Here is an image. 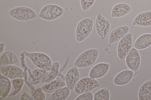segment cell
<instances>
[{
  "label": "cell",
  "instance_id": "1",
  "mask_svg": "<svg viewBox=\"0 0 151 100\" xmlns=\"http://www.w3.org/2000/svg\"><path fill=\"white\" fill-rule=\"evenodd\" d=\"M99 54V50L96 49H91L82 53L75 61L74 65L79 68L88 67L94 63Z\"/></svg>",
  "mask_w": 151,
  "mask_h": 100
},
{
  "label": "cell",
  "instance_id": "2",
  "mask_svg": "<svg viewBox=\"0 0 151 100\" xmlns=\"http://www.w3.org/2000/svg\"><path fill=\"white\" fill-rule=\"evenodd\" d=\"M93 19L90 18H84L78 23L76 30L77 41H83L89 35L93 29Z\"/></svg>",
  "mask_w": 151,
  "mask_h": 100
},
{
  "label": "cell",
  "instance_id": "3",
  "mask_svg": "<svg viewBox=\"0 0 151 100\" xmlns=\"http://www.w3.org/2000/svg\"><path fill=\"white\" fill-rule=\"evenodd\" d=\"M25 56L29 57L38 67L49 70L52 64L50 58L46 54L40 52H29L24 51Z\"/></svg>",
  "mask_w": 151,
  "mask_h": 100
},
{
  "label": "cell",
  "instance_id": "4",
  "mask_svg": "<svg viewBox=\"0 0 151 100\" xmlns=\"http://www.w3.org/2000/svg\"><path fill=\"white\" fill-rule=\"evenodd\" d=\"M63 9L60 6L54 4L47 5L41 9L39 17L47 20L55 19L64 13Z\"/></svg>",
  "mask_w": 151,
  "mask_h": 100
},
{
  "label": "cell",
  "instance_id": "5",
  "mask_svg": "<svg viewBox=\"0 0 151 100\" xmlns=\"http://www.w3.org/2000/svg\"><path fill=\"white\" fill-rule=\"evenodd\" d=\"M99 87V83L95 79L90 77H85L78 82L74 91L77 94H81L91 91Z\"/></svg>",
  "mask_w": 151,
  "mask_h": 100
},
{
  "label": "cell",
  "instance_id": "6",
  "mask_svg": "<svg viewBox=\"0 0 151 100\" xmlns=\"http://www.w3.org/2000/svg\"><path fill=\"white\" fill-rule=\"evenodd\" d=\"M95 27L98 34L102 40L107 36L110 30V21L104 13H99L97 15L95 22Z\"/></svg>",
  "mask_w": 151,
  "mask_h": 100
},
{
  "label": "cell",
  "instance_id": "7",
  "mask_svg": "<svg viewBox=\"0 0 151 100\" xmlns=\"http://www.w3.org/2000/svg\"><path fill=\"white\" fill-rule=\"evenodd\" d=\"M9 14L16 19L23 21L33 19L37 16L32 9L23 6L16 7L12 9L9 11Z\"/></svg>",
  "mask_w": 151,
  "mask_h": 100
},
{
  "label": "cell",
  "instance_id": "8",
  "mask_svg": "<svg viewBox=\"0 0 151 100\" xmlns=\"http://www.w3.org/2000/svg\"><path fill=\"white\" fill-rule=\"evenodd\" d=\"M132 35L131 33L127 34L120 41L117 48V55L121 60H124L126 57L132 46Z\"/></svg>",
  "mask_w": 151,
  "mask_h": 100
},
{
  "label": "cell",
  "instance_id": "9",
  "mask_svg": "<svg viewBox=\"0 0 151 100\" xmlns=\"http://www.w3.org/2000/svg\"><path fill=\"white\" fill-rule=\"evenodd\" d=\"M0 69L2 74L11 79L23 78L25 75L23 70L17 66L11 65H0Z\"/></svg>",
  "mask_w": 151,
  "mask_h": 100
},
{
  "label": "cell",
  "instance_id": "10",
  "mask_svg": "<svg viewBox=\"0 0 151 100\" xmlns=\"http://www.w3.org/2000/svg\"><path fill=\"white\" fill-rule=\"evenodd\" d=\"M126 63L127 67L133 72L138 70L140 64V57L137 49L133 48L126 57Z\"/></svg>",
  "mask_w": 151,
  "mask_h": 100
},
{
  "label": "cell",
  "instance_id": "11",
  "mask_svg": "<svg viewBox=\"0 0 151 100\" xmlns=\"http://www.w3.org/2000/svg\"><path fill=\"white\" fill-rule=\"evenodd\" d=\"M110 67L109 64L105 62L98 63L91 69L89 72V77L97 79L104 76L108 72Z\"/></svg>",
  "mask_w": 151,
  "mask_h": 100
},
{
  "label": "cell",
  "instance_id": "12",
  "mask_svg": "<svg viewBox=\"0 0 151 100\" xmlns=\"http://www.w3.org/2000/svg\"><path fill=\"white\" fill-rule=\"evenodd\" d=\"M79 77V72L77 67L75 66L68 71L66 75V83L67 87L70 91L74 89L78 81Z\"/></svg>",
  "mask_w": 151,
  "mask_h": 100
},
{
  "label": "cell",
  "instance_id": "13",
  "mask_svg": "<svg viewBox=\"0 0 151 100\" xmlns=\"http://www.w3.org/2000/svg\"><path fill=\"white\" fill-rule=\"evenodd\" d=\"M129 30V27L124 26L117 27L110 33L109 37V43L112 44L119 41L126 35Z\"/></svg>",
  "mask_w": 151,
  "mask_h": 100
},
{
  "label": "cell",
  "instance_id": "14",
  "mask_svg": "<svg viewBox=\"0 0 151 100\" xmlns=\"http://www.w3.org/2000/svg\"><path fill=\"white\" fill-rule=\"evenodd\" d=\"M47 70L37 68L31 71L29 74L27 82L29 87L38 84L41 82L42 78Z\"/></svg>",
  "mask_w": 151,
  "mask_h": 100
},
{
  "label": "cell",
  "instance_id": "15",
  "mask_svg": "<svg viewBox=\"0 0 151 100\" xmlns=\"http://www.w3.org/2000/svg\"><path fill=\"white\" fill-rule=\"evenodd\" d=\"M134 74V72L132 70H126L121 71L115 76L114 83L118 86L126 84L132 80Z\"/></svg>",
  "mask_w": 151,
  "mask_h": 100
},
{
  "label": "cell",
  "instance_id": "16",
  "mask_svg": "<svg viewBox=\"0 0 151 100\" xmlns=\"http://www.w3.org/2000/svg\"><path fill=\"white\" fill-rule=\"evenodd\" d=\"M132 25L133 26H151V11L142 13L134 19Z\"/></svg>",
  "mask_w": 151,
  "mask_h": 100
},
{
  "label": "cell",
  "instance_id": "17",
  "mask_svg": "<svg viewBox=\"0 0 151 100\" xmlns=\"http://www.w3.org/2000/svg\"><path fill=\"white\" fill-rule=\"evenodd\" d=\"M60 64L58 62L52 63L50 70H47L41 81L42 83H47L54 80L59 73Z\"/></svg>",
  "mask_w": 151,
  "mask_h": 100
},
{
  "label": "cell",
  "instance_id": "18",
  "mask_svg": "<svg viewBox=\"0 0 151 100\" xmlns=\"http://www.w3.org/2000/svg\"><path fill=\"white\" fill-rule=\"evenodd\" d=\"M130 6L127 4L120 3L115 5L113 8L111 12L112 17H119L125 16L131 11Z\"/></svg>",
  "mask_w": 151,
  "mask_h": 100
},
{
  "label": "cell",
  "instance_id": "19",
  "mask_svg": "<svg viewBox=\"0 0 151 100\" xmlns=\"http://www.w3.org/2000/svg\"><path fill=\"white\" fill-rule=\"evenodd\" d=\"M18 61L17 56L13 52L7 51L0 54V65H12L17 63Z\"/></svg>",
  "mask_w": 151,
  "mask_h": 100
},
{
  "label": "cell",
  "instance_id": "20",
  "mask_svg": "<svg viewBox=\"0 0 151 100\" xmlns=\"http://www.w3.org/2000/svg\"><path fill=\"white\" fill-rule=\"evenodd\" d=\"M11 88V83L9 79L3 74H0V96L5 99L8 96Z\"/></svg>",
  "mask_w": 151,
  "mask_h": 100
},
{
  "label": "cell",
  "instance_id": "21",
  "mask_svg": "<svg viewBox=\"0 0 151 100\" xmlns=\"http://www.w3.org/2000/svg\"><path fill=\"white\" fill-rule=\"evenodd\" d=\"M151 45V33H147L139 36L135 41L134 47L138 50L146 49Z\"/></svg>",
  "mask_w": 151,
  "mask_h": 100
},
{
  "label": "cell",
  "instance_id": "22",
  "mask_svg": "<svg viewBox=\"0 0 151 100\" xmlns=\"http://www.w3.org/2000/svg\"><path fill=\"white\" fill-rule=\"evenodd\" d=\"M65 84V82L60 80H54L46 83L42 88L43 91L47 92H53L63 87Z\"/></svg>",
  "mask_w": 151,
  "mask_h": 100
},
{
  "label": "cell",
  "instance_id": "23",
  "mask_svg": "<svg viewBox=\"0 0 151 100\" xmlns=\"http://www.w3.org/2000/svg\"><path fill=\"white\" fill-rule=\"evenodd\" d=\"M138 97L139 100H151V80L141 86L139 91Z\"/></svg>",
  "mask_w": 151,
  "mask_h": 100
},
{
  "label": "cell",
  "instance_id": "24",
  "mask_svg": "<svg viewBox=\"0 0 151 100\" xmlns=\"http://www.w3.org/2000/svg\"><path fill=\"white\" fill-rule=\"evenodd\" d=\"M70 90L67 87H63L53 92L49 96V100H64L68 96Z\"/></svg>",
  "mask_w": 151,
  "mask_h": 100
},
{
  "label": "cell",
  "instance_id": "25",
  "mask_svg": "<svg viewBox=\"0 0 151 100\" xmlns=\"http://www.w3.org/2000/svg\"><path fill=\"white\" fill-rule=\"evenodd\" d=\"M31 96L33 100H45V95L42 88L33 85L29 87Z\"/></svg>",
  "mask_w": 151,
  "mask_h": 100
},
{
  "label": "cell",
  "instance_id": "26",
  "mask_svg": "<svg viewBox=\"0 0 151 100\" xmlns=\"http://www.w3.org/2000/svg\"><path fill=\"white\" fill-rule=\"evenodd\" d=\"M110 98V91L107 88H104L100 89L93 96V100H109Z\"/></svg>",
  "mask_w": 151,
  "mask_h": 100
},
{
  "label": "cell",
  "instance_id": "27",
  "mask_svg": "<svg viewBox=\"0 0 151 100\" xmlns=\"http://www.w3.org/2000/svg\"><path fill=\"white\" fill-rule=\"evenodd\" d=\"M25 80L22 78L14 79L12 81L14 90L10 94L9 97L13 96L18 94L21 91L24 83Z\"/></svg>",
  "mask_w": 151,
  "mask_h": 100
},
{
  "label": "cell",
  "instance_id": "28",
  "mask_svg": "<svg viewBox=\"0 0 151 100\" xmlns=\"http://www.w3.org/2000/svg\"><path fill=\"white\" fill-rule=\"evenodd\" d=\"M95 0H80L82 9L86 11L88 9L94 4Z\"/></svg>",
  "mask_w": 151,
  "mask_h": 100
},
{
  "label": "cell",
  "instance_id": "29",
  "mask_svg": "<svg viewBox=\"0 0 151 100\" xmlns=\"http://www.w3.org/2000/svg\"><path fill=\"white\" fill-rule=\"evenodd\" d=\"M75 100H93V95L91 91L81 94L77 97Z\"/></svg>",
  "mask_w": 151,
  "mask_h": 100
},
{
  "label": "cell",
  "instance_id": "30",
  "mask_svg": "<svg viewBox=\"0 0 151 100\" xmlns=\"http://www.w3.org/2000/svg\"><path fill=\"white\" fill-rule=\"evenodd\" d=\"M20 100H32L31 96L29 95L27 93H24L21 96Z\"/></svg>",
  "mask_w": 151,
  "mask_h": 100
},
{
  "label": "cell",
  "instance_id": "31",
  "mask_svg": "<svg viewBox=\"0 0 151 100\" xmlns=\"http://www.w3.org/2000/svg\"><path fill=\"white\" fill-rule=\"evenodd\" d=\"M4 43H0V54L2 53L4 50Z\"/></svg>",
  "mask_w": 151,
  "mask_h": 100
}]
</instances>
